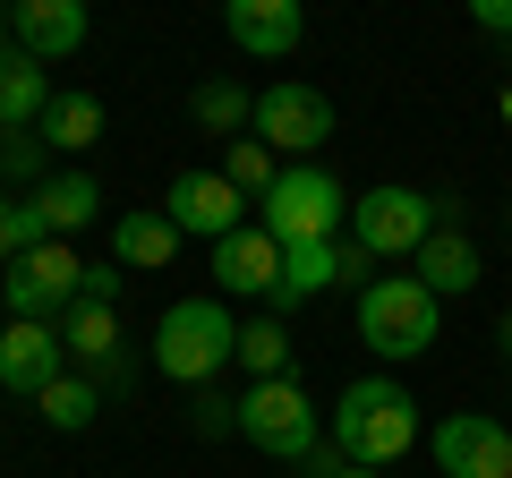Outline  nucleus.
I'll use <instances>...</instances> for the list:
<instances>
[{"instance_id": "1", "label": "nucleus", "mask_w": 512, "mask_h": 478, "mask_svg": "<svg viewBox=\"0 0 512 478\" xmlns=\"http://www.w3.org/2000/svg\"><path fill=\"white\" fill-rule=\"evenodd\" d=\"M325 444L342 461H359V470H393V461L419 444V402H410V385H393V376H350L342 402L325 410Z\"/></svg>"}, {"instance_id": "2", "label": "nucleus", "mask_w": 512, "mask_h": 478, "mask_svg": "<svg viewBox=\"0 0 512 478\" xmlns=\"http://www.w3.org/2000/svg\"><path fill=\"white\" fill-rule=\"evenodd\" d=\"M222 359H239V325L222 299H171L163 316H154V376H171V385H214Z\"/></svg>"}, {"instance_id": "3", "label": "nucleus", "mask_w": 512, "mask_h": 478, "mask_svg": "<svg viewBox=\"0 0 512 478\" xmlns=\"http://www.w3.org/2000/svg\"><path fill=\"white\" fill-rule=\"evenodd\" d=\"M444 333V299L419 274H376L359 282V342L376 359H427Z\"/></svg>"}, {"instance_id": "4", "label": "nucleus", "mask_w": 512, "mask_h": 478, "mask_svg": "<svg viewBox=\"0 0 512 478\" xmlns=\"http://www.w3.org/2000/svg\"><path fill=\"white\" fill-rule=\"evenodd\" d=\"M444 222H461V197H427V188L384 180L367 197H350V248L359 257H419L427 231H444Z\"/></svg>"}, {"instance_id": "5", "label": "nucleus", "mask_w": 512, "mask_h": 478, "mask_svg": "<svg viewBox=\"0 0 512 478\" xmlns=\"http://www.w3.org/2000/svg\"><path fill=\"white\" fill-rule=\"evenodd\" d=\"M239 436H248L265 461H291V470H299V461L325 444V410L308 402L299 376H274V385H248V393H239Z\"/></svg>"}, {"instance_id": "6", "label": "nucleus", "mask_w": 512, "mask_h": 478, "mask_svg": "<svg viewBox=\"0 0 512 478\" xmlns=\"http://www.w3.org/2000/svg\"><path fill=\"white\" fill-rule=\"evenodd\" d=\"M265 231H274L282 248L342 239V231H350V188L333 180L325 163H291V171L274 180V197H265Z\"/></svg>"}, {"instance_id": "7", "label": "nucleus", "mask_w": 512, "mask_h": 478, "mask_svg": "<svg viewBox=\"0 0 512 478\" xmlns=\"http://www.w3.org/2000/svg\"><path fill=\"white\" fill-rule=\"evenodd\" d=\"M0 299H9V316H26V325H52V316H69L77 299H86V257H77L69 239H43L35 257H18L0 274Z\"/></svg>"}, {"instance_id": "8", "label": "nucleus", "mask_w": 512, "mask_h": 478, "mask_svg": "<svg viewBox=\"0 0 512 478\" xmlns=\"http://www.w3.org/2000/svg\"><path fill=\"white\" fill-rule=\"evenodd\" d=\"M333 137V94L299 86V77H282V86L256 94V146H274V154H316Z\"/></svg>"}, {"instance_id": "9", "label": "nucleus", "mask_w": 512, "mask_h": 478, "mask_svg": "<svg viewBox=\"0 0 512 478\" xmlns=\"http://www.w3.org/2000/svg\"><path fill=\"white\" fill-rule=\"evenodd\" d=\"M427 453L444 478H512V427L487 410H453V419H436Z\"/></svg>"}, {"instance_id": "10", "label": "nucleus", "mask_w": 512, "mask_h": 478, "mask_svg": "<svg viewBox=\"0 0 512 478\" xmlns=\"http://www.w3.org/2000/svg\"><path fill=\"white\" fill-rule=\"evenodd\" d=\"M163 214H171L180 239H231V231H248V197H239L222 171H180V180L163 188Z\"/></svg>"}, {"instance_id": "11", "label": "nucleus", "mask_w": 512, "mask_h": 478, "mask_svg": "<svg viewBox=\"0 0 512 478\" xmlns=\"http://www.w3.org/2000/svg\"><path fill=\"white\" fill-rule=\"evenodd\" d=\"M60 376H69V342H60V325H26V316H9V325H0V393L43 402Z\"/></svg>"}, {"instance_id": "12", "label": "nucleus", "mask_w": 512, "mask_h": 478, "mask_svg": "<svg viewBox=\"0 0 512 478\" xmlns=\"http://www.w3.org/2000/svg\"><path fill=\"white\" fill-rule=\"evenodd\" d=\"M376 257H359L350 239H308V248H282V282H274V308H308V299H325L333 282H359ZM376 282V274H367Z\"/></svg>"}, {"instance_id": "13", "label": "nucleus", "mask_w": 512, "mask_h": 478, "mask_svg": "<svg viewBox=\"0 0 512 478\" xmlns=\"http://www.w3.org/2000/svg\"><path fill=\"white\" fill-rule=\"evenodd\" d=\"M222 35L248 60H291L299 35H308V9L299 0H222Z\"/></svg>"}, {"instance_id": "14", "label": "nucleus", "mask_w": 512, "mask_h": 478, "mask_svg": "<svg viewBox=\"0 0 512 478\" xmlns=\"http://www.w3.org/2000/svg\"><path fill=\"white\" fill-rule=\"evenodd\" d=\"M9 35H18L26 60L60 69V60L86 52V0H18V9H9Z\"/></svg>"}, {"instance_id": "15", "label": "nucleus", "mask_w": 512, "mask_h": 478, "mask_svg": "<svg viewBox=\"0 0 512 478\" xmlns=\"http://www.w3.org/2000/svg\"><path fill=\"white\" fill-rule=\"evenodd\" d=\"M214 282H222V291H239V299H274V282H282V239L265 231V222L214 239Z\"/></svg>"}, {"instance_id": "16", "label": "nucleus", "mask_w": 512, "mask_h": 478, "mask_svg": "<svg viewBox=\"0 0 512 478\" xmlns=\"http://www.w3.org/2000/svg\"><path fill=\"white\" fill-rule=\"evenodd\" d=\"M478 274H487V265H478V248H470V231H461V222L427 231V248H419V282H427L436 299H470Z\"/></svg>"}, {"instance_id": "17", "label": "nucleus", "mask_w": 512, "mask_h": 478, "mask_svg": "<svg viewBox=\"0 0 512 478\" xmlns=\"http://www.w3.org/2000/svg\"><path fill=\"white\" fill-rule=\"evenodd\" d=\"M111 257H120V274H163V265L180 257V231H171V214H154V205L120 214V222H111Z\"/></svg>"}, {"instance_id": "18", "label": "nucleus", "mask_w": 512, "mask_h": 478, "mask_svg": "<svg viewBox=\"0 0 512 478\" xmlns=\"http://www.w3.org/2000/svg\"><path fill=\"white\" fill-rule=\"evenodd\" d=\"M52 103H60V86H52L43 60H26V52L0 60V129H43V111H52Z\"/></svg>"}, {"instance_id": "19", "label": "nucleus", "mask_w": 512, "mask_h": 478, "mask_svg": "<svg viewBox=\"0 0 512 478\" xmlns=\"http://www.w3.org/2000/svg\"><path fill=\"white\" fill-rule=\"evenodd\" d=\"M26 205L43 214V231H52V239H69V231H86V222L103 214V188H94L86 171H60V180H43Z\"/></svg>"}, {"instance_id": "20", "label": "nucleus", "mask_w": 512, "mask_h": 478, "mask_svg": "<svg viewBox=\"0 0 512 478\" xmlns=\"http://www.w3.org/2000/svg\"><path fill=\"white\" fill-rule=\"evenodd\" d=\"M43 146H60V154H86L94 137H103V103H94V94H60L52 111H43Z\"/></svg>"}, {"instance_id": "21", "label": "nucleus", "mask_w": 512, "mask_h": 478, "mask_svg": "<svg viewBox=\"0 0 512 478\" xmlns=\"http://www.w3.org/2000/svg\"><path fill=\"white\" fill-rule=\"evenodd\" d=\"M222 180H231L248 205H265V197H274V180H282V154L256 146V137H231V146H222Z\"/></svg>"}, {"instance_id": "22", "label": "nucleus", "mask_w": 512, "mask_h": 478, "mask_svg": "<svg viewBox=\"0 0 512 478\" xmlns=\"http://www.w3.org/2000/svg\"><path fill=\"white\" fill-rule=\"evenodd\" d=\"M188 111H197V129H214V137H239V129H256V94H248V86H231V77L197 86V94H188Z\"/></svg>"}, {"instance_id": "23", "label": "nucleus", "mask_w": 512, "mask_h": 478, "mask_svg": "<svg viewBox=\"0 0 512 478\" xmlns=\"http://www.w3.org/2000/svg\"><path fill=\"white\" fill-rule=\"evenodd\" d=\"M239 368H248L256 385L299 376V368H291V333H282V316H256V325H239Z\"/></svg>"}, {"instance_id": "24", "label": "nucleus", "mask_w": 512, "mask_h": 478, "mask_svg": "<svg viewBox=\"0 0 512 478\" xmlns=\"http://www.w3.org/2000/svg\"><path fill=\"white\" fill-rule=\"evenodd\" d=\"M94 410H103V385H94V376H60V385L43 393V427H60V436L94 427Z\"/></svg>"}, {"instance_id": "25", "label": "nucleus", "mask_w": 512, "mask_h": 478, "mask_svg": "<svg viewBox=\"0 0 512 478\" xmlns=\"http://www.w3.org/2000/svg\"><path fill=\"white\" fill-rule=\"evenodd\" d=\"M43 239H52V231H43V214H35V205H18V197H0V265H18V257H35Z\"/></svg>"}, {"instance_id": "26", "label": "nucleus", "mask_w": 512, "mask_h": 478, "mask_svg": "<svg viewBox=\"0 0 512 478\" xmlns=\"http://www.w3.org/2000/svg\"><path fill=\"white\" fill-rule=\"evenodd\" d=\"M0 180H35L43 188V137L35 129H0Z\"/></svg>"}, {"instance_id": "27", "label": "nucleus", "mask_w": 512, "mask_h": 478, "mask_svg": "<svg viewBox=\"0 0 512 478\" xmlns=\"http://www.w3.org/2000/svg\"><path fill=\"white\" fill-rule=\"evenodd\" d=\"M188 427L197 436H239V402H222V393L197 385V402H188Z\"/></svg>"}, {"instance_id": "28", "label": "nucleus", "mask_w": 512, "mask_h": 478, "mask_svg": "<svg viewBox=\"0 0 512 478\" xmlns=\"http://www.w3.org/2000/svg\"><path fill=\"white\" fill-rule=\"evenodd\" d=\"M86 308H120V265H86Z\"/></svg>"}, {"instance_id": "29", "label": "nucleus", "mask_w": 512, "mask_h": 478, "mask_svg": "<svg viewBox=\"0 0 512 478\" xmlns=\"http://www.w3.org/2000/svg\"><path fill=\"white\" fill-rule=\"evenodd\" d=\"M342 470H350V461H342V453H333V444H316V453H308V461H299V478H342Z\"/></svg>"}, {"instance_id": "30", "label": "nucleus", "mask_w": 512, "mask_h": 478, "mask_svg": "<svg viewBox=\"0 0 512 478\" xmlns=\"http://www.w3.org/2000/svg\"><path fill=\"white\" fill-rule=\"evenodd\" d=\"M9 52H18V35H9V9H0V60H9Z\"/></svg>"}, {"instance_id": "31", "label": "nucleus", "mask_w": 512, "mask_h": 478, "mask_svg": "<svg viewBox=\"0 0 512 478\" xmlns=\"http://www.w3.org/2000/svg\"><path fill=\"white\" fill-rule=\"evenodd\" d=\"M495 342H504V359H512V308H504V325H495Z\"/></svg>"}, {"instance_id": "32", "label": "nucleus", "mask_w": 512, "mask_h": 478, "mask_svg": "<svg viewBox=\"0 0 512 478\" xmlns=\"http://www.w3.org/2000/svg\"><path fill=\"white\" fill-rule=\"evenodd\" d=\"M342 478H376V470H359V461H350V470H342Z\"/></svg>"}, {"instance_id": "33", "label": "nucleus", "mask_w": 512, "mask_h": 478, "mask_svg": "<svg viewBox=\"0 0 512 478\" xmlns=\"http://www.w3.org/2000/svg\"><path fill=\"white\" fill-rule=\"evenodd\" d=\"M504 111H512V94H504Z\"/></svg>"}]
</instances>
